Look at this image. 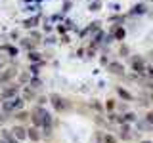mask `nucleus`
Masks as SVG:
<instances>
[{
	"instance_id": "f257e3e1",
	"label": "nucleus",
	"mask_w": 153,
	"mask_h": 143,
	"mask_svg": "<svg viewBox=\"0 0 153 143\" xmlns=\"http://www.w3.org/2000/svg\"><path fill=\"white\" fill-rule=\"evenodd\" d=\"M52 105H54V107L57 109V111H63V109H65V105L63 103H61V101H63V99H61L59 97V95H57V94H54V95H52Z\"/></svg>"
},
{
	"instance_id": "f03ea898",
	"label": "nucleus",
	"mask_w": 153,
	"mask_h": 143,
	"mask_svg": "<svg viewBox=\"0 0 153 143\" xmlns=\"http://www.w3.org/2000/svg\"><path fill=\"white\" fill-rule=\"evenodd\" d=\"M13 74H16V71H13V69H8L6 73H2V74H0V82H8V80L12 78Z\"/></svg>"
},
{
	"instance_id": "7ed1b4c3",
	"label": "nucleus",
	"mask_w": 153,
	"mask_h": 143,
	"mask_svg": "<svg viewBox=\"0 0 153 143\" xmlns=\"http://www.w3.org/2000/svg\"><path fill=\"white\" fill-rule=\"evenodd\" d=\"M12 132H13V136H16L17 139H25V136H27V133H25V130H23V128H19V126H16Z\"/></svg>"
},
{
	"instance_id": "20e7f679",
	"label": "nucleus",
	"mask_w": 153,
	"mask_h": 143,
	"mask_svg": "<svg viewBox=\"0 0 153 143\" xmlns=\"http://www.w3.org/2000/svg\"><path fill=\"white\" fill-rule=\"evenodd\" d=\"M132 65H134V69H136L138 73H142V69H143V61L140 59V57H134V59H132Z\"/></svg>"
},
{
	"instance_id": "39448f33",
	"label": "nucleus",
	"mask_w": 153,
	"mask_h": 143,
	"mask_svg": "<svg viewBox=\"0 0 153 143\" xmlns=\"http://www.w3.org/2000/svg\"><path fill=\"white\" fill-rule=\"evenodd\" d=\"M109 71L115 73V74H121L123 73V65L121 63H111V65H109Z\"/></svg>"
},
{
	"instance_id": "423d86ee",
	"label": "nucleus",
	"mask_w": 153,
	"mask_h": 143,
	"mask_svg": "<svg viewBox=\"0 0 153 143\" xmlns=\"http://www.w3.org/2000/svg\"><path fill=\"white\" fill-rule=\"evenodd\" d=\"M27 136L31 137V139H35V141L38 139V137H40V136H38V132L35 130V128H31V130H29V133H27Z\"/></svg>"
},
{
	"instance_id": "0eeeda50",
	"label": "nucleus",
	"mask_w": 153,
	"mask_h": 143,
	"mask_svg": "<svg viewBox=\"0 0 153 143\" xmlns=\"http://www.w3.org/2000/svg\"><path fill=\"white\" fill-rule=\"evenodd\" d=\"M123 36H124V29H123V27H119L117 31H115V38H117V40H121Z\"/></svg>"
},
{
	"instance_id": "6e6552de",
	"label": "nucleus",
	"mask_w": 153,
	"mask_h": 143,
	"mask_svg": "<svg viewBox=\"0 0 153 143\" xmlns=\"http://www.w3.org/2000/svg\"><path fill=\"white\" fill-rule=\"evenodd\" d=\"M146 12V6L143 4H138V6H134V13H143Z\"/></svg>"
},
{
	"instance_id": "1a4fd4ad",
	"label": "nucleus",
	"mask_w": 153,
	"mask_h": 143,
	"mask_svg": "<svg viewBox=\"0 0 153 143\" xmlns=\"http://www.w3.org/2000/svg\"><path fill=\"white\" fill-rule=\"evenodd\" d=\"M13 94H16V88H8L6 92H2V95H4V97H8V95H13Z\"/></svg>"
},
{
	"instance_id": "9d476101",
	"label": "nucleus",
	"mask_w": 153,
	"mask_h": 143,
	"mask_svg": "<svg viewBox=\"0 0 153 143\" xmlns=\"http://www.w3.org/2000/svg\"><path fill=\"white\" fill-rule=\"evenodd\" d=\"M36 23H38V19H36V17H35V19H29V21H27V27H35Z\"/></svg>"
},
{
	"instance_id": "9b49d317",
	"label": "nucleus",
	"mask_w": 153,
	"mask_h": 143,
	"mask_svg": "<svg viewBox=\"0 0 153 143\" xmlns=\"http://www.w3.org/2000/svg\"><path fill=\"white\" fill-rule=\"evenodd\" d=\"M17 118H19V120H25V118H27V113H19Z\"/></svg>"
},
{
	"instance_id": "f8f14e48",
	"label": "nucleus",
	"mask_w": 153,
	"mask_h": 143,
	"mask_svg": "<svg viewBox=\"0 0 153 143\" xmlns=\"http://www.w3.org/2000/svg\"><path fill=\"white\" fill-rule=\"evenodd\" d=\"M98 8H100V2H96V4H92V6H90V10H92V12H96Z\"/></svg>"
},
{
	"instance_id": "ddd939ff",
	"label": "nucleus",
	"mask_w": 153,
	"mask_h": 143,
	"mask_svg": "<svg viewBox=\"0 0 153 143\" xmlns=\"http://www.w3.org/2000/svg\"><path fill=\"white\" fill-rule=\"evenodd\" d=\"M105 143H113V137H105Z\"/></svg>"
}]
</instances>
